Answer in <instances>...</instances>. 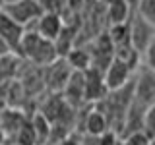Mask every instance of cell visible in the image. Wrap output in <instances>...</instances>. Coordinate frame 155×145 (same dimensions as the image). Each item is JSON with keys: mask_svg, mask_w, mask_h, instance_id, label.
Returning <instances> with one entry per match:
<instances>
[{"mask_svg": "<svg viewBox=\"0 0 155 145\" xmlns=\"http://www.w3.org/2000/svg\"><path fill=\"white\" fill-rule=\"evenodd\" d=\"M145 145H155V137H149V139H147V143H145Z\"/></svg>", "mask_w": 155, "mask_h": 145, "instance_id": "19", "label": "cell"}, {"mask_svg": "<svg viewBox=\"0 0 155 145\" xmlns=\"http://www.w3.org/2000/svg\"><path fill=\"white\" fill-rule=\"evenodd\" d=\"M142 130L149 137H155V103L149 105L143 112V122H142Z\"/></svg>", "mask_w": 155, "mask_h": 145, "instance_id": "16", "label": "cell"}, {"mask_svg": "<svg viewBox=\"0 0 155 145\" xmlns=\"http://www.w3.org/2000/svg\"><path fill=\"white\" fill-rule=\"evenodd\" d=\"M45 68L47 70H45V77H43L45 87H48L52 93H60L62 87L66 85L68 77H70V74H72V68L68 66L66 60H60V56Z\"/></svg>", "mask_w": 155, "mask_h": 145, "instance_id": "6", "label": "cell"}, {"mask_svg": "<svg viewBox=\"0 0 155 145\" xmlns=\"http://www.w3.org/2000/svg\"><path fill=\"white\" fill-rule=\"evenodd\" d=\"M122 137L118 139V145H145L149 139V135L143 130H134V132L120 134Z\"/></svg>", "mask_w": 155, "mask_h": 145, "instance_id": "14", "label": "cell"}, {"mask_svg": "<svg viewBox=\"0 0 155 145\" xmlns=\"http://www.w3.org/2000/svg\"><path fill=\"white\" fill-rule=\"evenodd\" d=\"M84 83H85V103H97L109 93L103 81V70L91 66L84 72Z\"/></svg>", "mask_w": 155, "mask_h": 145, "instance_id": "7", "label": "cell"}, {"mask_svg": "<svg viewBox=\"0 0 155 145\" xmlns=\"http://www.w3.org/2000/svg\"><path fill=\"white\" fill-rule=\"evenodd\" d=\"M64 60L68 62V66L72 68V70L76 72H85L87 68H91V62H93V56H91V52L84 50V48H70V50L66 52V58Z\"/></svg>", "mask_w": 155, "mask_h": 145, "instance_id": "11", "label": "cell"}, {"mask_svg": "<svg viewBox=\"0 0 155 145\" xmlns=\"http://www.w3.org/2000/svg\"><path fill=\"white\" fill-rule=\"evenodd\" d=\"M107 18H109L110 25H113V23H126L130 19V4H128V0H109Z\"/></svg>", "mask_w": 155, "mask_h": 145, "instance_id": "13", "label": "cell"}, {"mask_svg": "<svg viewBox=\"0 0 155 145\" xmlns=\"http://www.w3.org/2000/svg\"><path fill=\"white\" fill-rule=\"evenodd\" d=\"M128 37H130L132 47L142 54L155 37V25L134 12L132 19H128Z\"/></svg>", "mask_w": 155, "mask_h": 145, "instance_id": "5", "label": "cell"}, {"mask_svg": "<svg viewBox=\"0 0 155 145\" xmlns=\"http://www.w3.org/2000/svg\"><path fill=\"white\" fill-rule=\"evenodd\" d=\"M85 134L89 135H99L103 134L105 130H109V122H107V116L101 112V108H91L85 116V122H84Z\"/></svg>", "mask_w": 155, "mask_h": 145, "instance_id": "10", "label": "cell"}, {"mask_svg": "<svg viewBox=\"0 0 155 145\" xmlns=\"http://www.w3.org/2000/svg\"><path fill=\"white\" fill-rule=\"evenodd\" d=\"M4 145H8V141H6V143H4Z\"/></svg>", "mask_w": 155, "mask_h": 145, "instance_id": "21", "label": "cell"}, {"mask_svg": "<svg viewBox=\"0 0 155 145\" xmlns=\"http://www.w3.org/2000/svg\"><path fill=\"white\" fill-rule=\"evenodd\" d=\"M0 10L4 14H8L14 21L25 29H27V25L35 23L37 18L43 14L37 0H16V2H10V4H2Z\"/></svg>", "mask_w": 155, "mask_h": 145, "instance_id": "3", "label": "cell"}, {"mask_svg": "<svg viewBox=\"0 0 155 145\" xmlns=\"http://www.w3.org/2000/svg\"><path fill=\"white\" fill-rule=\"evenodd\" d=\"M132 101L147 108L155 103V72L142 66L138 76L132 77Z\"/></svg>", "mask_w": 155, "mask_h": 145, "instance_id": "2", "label": "cell"}, {"mask_svg": "<svg viewBox=\"0 0 155 145\" xmlns=\"http://www.w3.org/2000/svg\"><path fill=\"white\" fill-rule=\"evenodd\" d=\"M29 122H31L33 134H35L37 145H45L48 141V137L52 135V126H51V122H48V120L41 112H35L31 118H29Z\"/></svg>", "mask_w": 155, "mask_h": 145, "instance_id": "12", "label": "cell"}, {"mask_svg": "<svg viewBox=\"0 0 155 145\" xmlns=\"http://www.w3.org/2000/svg\"><path fill=\"white\" fill-rule=\"evenodd\" d=\"M10 2H16V0H0V6L2 4H10Z\"/></svg>", "mask_w": 155, "mask_h": 145, "instance_id": "20", "label": "cell"}, {"mask_svg": "<svg viewBox=\"0 0 155 145\" xmlns=\"http://www.w3.org/2000/svg\"><path fill=\"white\" fill-rule=\"evenodd\" d=\"M136 14L155 25V0H138L136 2Z\"/></svg>", "mask_w": 155, "mask_h": 145, "instance_id": "15", "label": "cell"}, {"mask_svg": "<svg viewBox=\"0 0 155 145\" xmlns=\"http://www.w3.org/2000/svg\"><path fill=\"white\" fill-rule=\"evenodd\" d=\"M62 27H64L62 14H41L35 21V31L48 41H56Z\"/></svg>", "mask_w": 155, "mask_h": 145, "instance_id": "9", "label": "cell"}, {"mask_svg": "<svg viewBox=\"0 0 155 145\" xmlns=\"http://www.w3.org/2000/svg\"><path fill=\"white\" fill-rule=\"evenodd\" d=\"M6 141H8V137H6V134H4V130L0 128V145H4Z\"/></svg>", "mask_w": 155, "mask_h": 145, "instance_id": "18", "label": "cell"}, {"mask_svg": "<svg viewBox=\"0 0 155 145\" xmlns=\"http://www.w3.org/2000/svg\"><path fill=\"white\" fill-rule=\"evenodd\" d=\"M25 27H21L19 23H16L8 14H4L0 10V41L6 45L10 50H18L19 41L23 37Z\"/></svg>", "mask_w": 155, "mask_h": 145, "instance_id": "8", "label": "cell"}, {"mask_svg": "<svg viewBox=\"0 0 155 145\" xmlns=\"http://www.w3.org/2000/svg\"><path fill=\"white\" fill-rule=\"evenodd\" d=\"M18 50L21 52V56L25 60H29L33 66H39V68H45L58 58L54 41H48L43 35H39L35 29H31V31L25 29L23 31V37L19 41Z\"/></svg>", "mask_w": 155, "mask_h": 145, "instance_id": "1", "label": "cell"}, {"mask_svg": "<svg viewBox=\"0 0 155 145\" xmlns=\"http://www.w3.org/2000/svg\"><path fill=\"white\" fill-rule=\"evenodd\" d=\"M142 66H145L151 72H155V37H153V41L147 45V48L142 52Z\"/></svg>", "mask_w": 155, "mask_h": 145, "instance_id": "17", "label": "cell"}, {"mask_svg": "<svg viewBox=\"0 0 155 145\" xmlns=\"http://www.w3.org/2000/svg\"><path fill=\"white\" fill-rule=\"evenodd\" d=\"M132 76H134V70L116 56L110 58V62L103 68V81L107 91H116L120 87L128 85L132 81Z\"/></svg>", "mask_w": 155, "mask_h": 145, "instance_id": "4", "label": "cell"}]
</instances>
